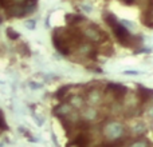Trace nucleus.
Wrapping results in <instances>:
<instances>
[{
  "instance_id": "obj_1",
  "label": "nucleus",
  "mask_w": 153,
  "mask_h": 147,
  "mask_svg": "<svg viewBox=\"0 0 153 147\" xmlns=\"http://www.w3.org/2000/svg\"><path fill=\"white\" fill-rule=\"evenodd\" d=\"M113 29H114V34L117 35V37H118L120 42H122L124 44H126V39L129 37V34H128L126 29H125L124 27H122L121 24H118V23L113 27Z\"/></svg>"
},
{
  "instance_id": "obj_2",
  "label": "nucleus",
  "mask_w": 153,
  "mask_h": 147,
  "mask_svg": "<svg viewBox=\"0 0 153 147\" xmlns=\"http://www.w3.org/2000/svg\"><path fill=\"white\" fill-rule=\"evenodd\" d=\"M54 44H55L56 50H59V51H61L62 54H67V50H66V47H65V46L62 44L61 39H58V37H55V39H54Z\"/></svg>"
},
{
  "instance_id": "obj_3",
  "label": "nucleus",
  "mask_w": 153,
  "mask_h": 147,
  "mask_svg": "<svg viewBox=\"0 0 153 147\" xmlns=\"http://www.w3.org/2000/svg\"><path fill=\"white\" fill-rule=\"evenodd\" d=\"M7 35L11 37V39H16V37H19V34H18V32L12 31L11 28H8V29H7Z\"/></svg>"
},
{
  "instance_id": "obj_4",
  "label": "nucleus",
  "mask_w": 153,
  "mask_h": 147,
  "mask_svg": "<svg viewBox=\"0 0 153 147\" xmlns=\"http://www.w3.org/2000/svg\"><path fill=\"white\" fill-rule=\"evenodd\" d=\"M26 26L28 27V29H34V28H35V20H28V21H26Z\"/></svg>"
}]
</instances>
